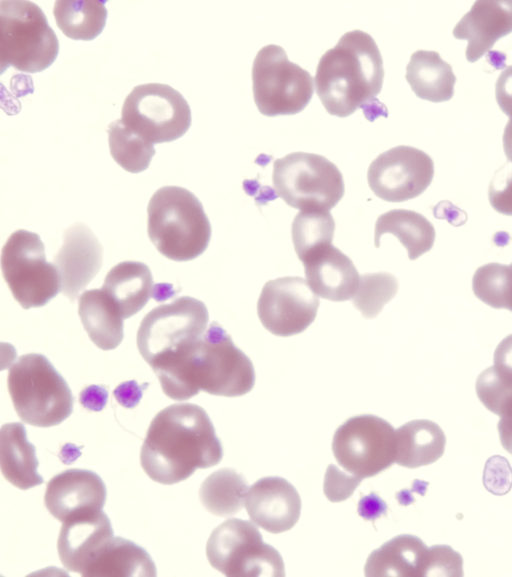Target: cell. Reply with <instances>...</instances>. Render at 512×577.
Listing matches in <instances>:
<instances>
[{
	"label": "cell",
	"mask_w": 512,
	"mask_h": 577,
	"mask_svg": "<svg viewBox=\"0 0 512 577\" xmlns=\"http://www.w3.org/2000/svg\"><path fill=\"white\" fill-rule=\"evenodd\" d=\"M151 368L163 392L177 401L187 400L200 390L218 396H242L252 390L256 377L250 358L215 321L201 337Z\"/></svg>",
	"instance_id": "cell-1"
},
{
	"label": "cell",
	"mask_w": 512,
	"mask_h": 577,
	"mask_svg": "<svg viewBox=\"0 0 512 577\" xmlns=\"http://www.w3.org/2000/svg\"><path fill=\"white\" fill-rule=\"evenodd\" d=\"M223 448L206 411L192 403L172 404L156 414L141 447L140 462L155 482L174 484L196 469L218 464Z\"/></svg>",
	"instance_id": "cell-2"
},
{
	"label": "cell",
	"mask_w": 512,
	"mask_h": 577,
	"mask_svg": "<svg viewBox=\"0 0 512 577\" xmlns=\"http://www.w3.org/2000/svg\"><path fill=\"white\" fill-rule=\"evenodd\" d=\"M384 79L380 50L367 32H346L317 65L316 93L330 115L347 117L362 109L367 119L387 116L377 99Z\"/></svg>",
	"instance_id": "cell-3"
},
{
	"label": "cell",
	"mask_w": 512,
	"mask_h": 577,
	"mask_svg": "<svg viewBox=\"0 0 512 577\" xmlns=\"http://www.w3.org/2000/svg\"><path fill=\"white\" fill-rule=\"evenodd\" d=\"M147 231L165 257L189 261L200 256L211 238L210 221L200 200L179 186H164L151 197Z\"/></svg>",
	"instance_id": "cell-4"
},
{
	"label": "cell",
	"mask_w": 512,
	"mask_h": 577,
	"mask_svg": "<svg viewBox=\"0 0 512 577\" xmlns=\"http://www.w3.org/2000/svg\"><path fill=\"white\" fill-rule=\"evenodd\" d=\"M7 382L16 413L30 425L56 426L73 411L67 382L43 354L20 356L9 369Z\"/></svg>",
	"instance_id": "cell-5"
},
{
	"label": "cell",
	"mask_w": 512,
	"mask_h": 577,
	"mask_svg": "<svg viewBox=\"0 0 512 577\" xmlns=\"http://www.w3.org/2000/svg\"><path fill=\"white\" fill-rule=\"evenodd\" d=\"M59 53L58 38L42 9L30 1L0 2V64L36 73L50 67Z\"/></svg>",
	"instance_id": "cell-6"
},
{
	"label": "cell",
	"mask_w": 512,
	"mask_h": 577,
	"mask_svg": "<svg viewBox=\"0 0 512 577\" xmlns=\"http://www.w3.org/2000/svg\"><path fill=\"white\" fill-rule=\"evenodd\" d=\"M272 182L276 195L301 211H329L345 192L338 167L322 155L307 152H293L276 159Z\"/></svg>",
	"instance_id": "cell-7"
},
{
	"label": "cell",
	"mask_w": 512,
	"mask_h": 577,
	"mask_svg": "<svg viewBox=\"0 0 512 577\" xmlns=\"http://www.w3.org/2000/svg\"><path fill=\"white\" fill-rule=\"evenodd\" d=\"M252 84L259 112L269 117L301 112L314 92L310 73L291 62L285 50L275 44L258 51L252 66Z\"/></svg>",
	"instance_id": "cell-8"
},
{
	"label": "cell",
	"mask_w": 512,
	"mask_h": 577,
	"mask_svg": "<svg viewBox=\"0 0 512 577\" xmlns=\"http://www.w3.org/2000/svg\"><path fill=\"white\" fill-rule=\"evenodd\" d=\"M1 269L14 298L24 308L41 307L61 291V278L54 263L46 261L38 234L20 229L2 249Z\"/></svg>",
	"instance_id": "cell-9"
},
{
	"label": "cell",
	"mask_w": 512,
	"mask_h": 577,
	"mask_svg": "<svg viewBox=\"0 0 512 577\" xmlns=\"http://www.w3.org/2000/svg\"><path fill=\"white\" fill-rule=\"evenodd\" d=\"M206 555L210 565L226 576L285 575L279 552L246 520L232 518L217 526L207 541Z\"/></svg>",
	"instance_id": "cell-10"
},
{
	"label": "cell",
	"mask_w": 512,
	"mask_h": 577,
	"mask_svg": "<svg viewBox=\"0 0 512 577\" xmlns=\"http://www.w3.org/2000/svg\"><path fill=\"white\" fill-rule=\"evenodd\" d=\"M123 124L146 141L171 142L191 125V110L183 95L162 83L135 86L121 110Z\"/></svg>",
	"instance_id": "cell-11"
},
{
	"label": "cell",
	"mask_w": 512,
	"mask_h": 577,
	"mask_svg": "<svg viewBox=\"0 0 512 577\" xmlns=\"http://www.w3.org/2000/svg\"><path fill=\"white\" fill-rule=\"evenodd\" d=\"M332 451L347 472L361 480L372 477L395 462V430L378 416H354L335 431Z\"/></svg>",
	"instance_id": "cell-12"
},
{
	"label": "cell",
	"mask_w": 512,
	"mask_h": 577,
	"mask_svg": "<svg viewBox=\"0 0 512 577\" xmlns=\"http://www.w3.org/2000/svg\"><path fill=\"white\" fill-rule=\"evenodd\" d=\"M209 314L205 304L183 296L162 304L142 319L137 332V347L152 366L180 347L201 337L207 329Z\"/></svg>",
	"instance_id": "cell-13"
},
{
	"label": "cell",
	"mask_w": 512,
	"mask_h": 577,
	"mask_svg": "<svg viewBox=\"0 0 512 577\" xmlns=\"http://www.w3.org/2000/svg\"><path fill=\"white\" fill-rule=\"evenodd\" d=\"M434 176V162L424 151L399 145L378 155L369 165L367 180L380 199L403 202L423 193Z\"/></svg>",
	"instance_id": "cell-14"
},
{
	"label": "cell",
	"mask_w": 512,
	"mask_h": 577,
	"mask_svg": "<svg viewBox=\"0 0 512 577\" xmlns=\"http://www.w3.org/2000/svg\"><path fill=\"white\" fill-rule=\"evenodd\" d=\"M319 304L318 295L303 278L286 276L265 283L257 313L270 333L288 337L303 332L312 324Z\"/></svg>",
	"instance_id": "cell-15"
},
{
	"label": "cell",
	"mask_w": 512,
	"mask_h": 577,
	"mask_svg": "<svg viewBox=\"0 0 512 577\" xmlns=\"http://www.w3.org/2000/svg\"><path fill=\"white\" fill-rule=\"evenodd\" d=\"M244 506L253 523L274 534L290 530L301 513L297 490L278 476L263 477L249 487Z\"/></svg>",
	"instance_id": "cell-16"
},
{
	"label": "cell",
	"mask_w": 512,
	"mask_h": 577,
	"mask_svg": "<svg viewBox=\"0 0 512 577\" xmlns=\"http://www.w3.org/2000/svg\"><path fill=\"white\" fill-rule=\"evenodd\" d=\"M106 495L104 481L97 473L68 469L50 479L44 503L51 515L63 522L80 514L102 510Z\"/></svg>",
	"instance_id": "cell-17"
},
{
	"label": "cell",
	"mask_w": 512,
	"mask_h": 577,
	"mask_svg": "<svg viewBox=\"0 0 512 577\" xmlns=\"http://www.w3.org/2000/svg\"><path fill=\"white\" fill-rule=\"evenodd\" d=\"M53 263L60 274L62 293L73 301L99 272L102 246L89 227L76 223L65 231Z\"/></svg>",
	"instance_id": "cell-18"
},
{
	"label": "cell",
	"mask_w": 512,
	"mask_h": 577,
	"mask_svg": "<svg viewBox=\"0 0 512 577\" xmlns=\"http://www.w3.org/2000/svg\"><path fill=\"white\" fill-rule=\"evenodd\" d=\"M113 536L110 519L102 510L71 517L62 522L57 541L59 558L67 570L82 575Z\"/></svg>",
	"instance_id": "cell-19"
},
{
	"label": "cell",
	"mask_w": 512,
	"mask_h": 577,
	"mask_svg": "<svg viewBox=\"0 0 512 577\" xmlns=\"http://www.w3.org/2000/svg\"><path fill=\"white\" fill-rule=\"evenodd\" d=\"M302 263L306 282L316 295L334 302L354 297L359 273L352 260L337 247L324 245L309 253Z\"/></svg>",
	"instance_id": "cell-20"
},
{
	"label": "cell",
	"mask_w": 512,
	"mask_h": 577,
	"mask_svg": "<svg viewBox=\"0 0 512 577\" xmlns=\"http://www.w3.org/2000/svg\"><path fill=\"white\" fill-rule=\"evenodd\" d=\"M512 32V1H476L453 29L468 42L466 58L475 62L501 38Z\"/></svg>",
	"instance_id": "cell-21"
},
{
	"label": "cell",
	"mask_w": 512,
	"mask_h": 577,
	"mask_svg": "<svg viewBox=\"0 0 512 577\" xmlns=\"http://www.w3.org/2000/svg\"><path fill=\"white\" fill-rule=\"evenodd\" d=\"M101 289L126 319L138 313L149 301L153 276L145 263L123 261L110 269Z\"/></svg>",
	"instance_id": "cell-22"
},
{
	"label": "cell",
	"mask_w": 512,
	"mask_h": 577,
	"mask_svg": "<svg viewBox=\"0 0 512 577\" xmlns=\"http://www.w3.org/2000/svg\"><path fill=\"white\" fill-rule=\"evenodd\" d=\"M0 464L3 476L14 486L26 490L43 483L38 473L36 449L27 439L22 423L2 425L0 431Z\"/></svg>",
	"instance_id": "cell-23"
},
{
	"label": "cell",
	"mask_w": 512,
	"mask_h": 577,
	"mask_svg": "<svg viewBox=\"0 0 512 577\" xmlns=\"http://www.w3.org/2000/svg\"><path fill=\"white\" fill-rule=\"evenodd\" d=\"M428 547L417 536L398 535L372 551L364 573L371 576H422Z\"/></svg>",
	"instance_id": "cell-24"
},
{
	"label": "cell",
	"mask_w": 512,
	"mask_h": 577,
	"mask_svg": "<svg viewBox=\"0 0 512 577\" xmlns=\"http://www.w3.org/2000/svg\"><path fill=\"white\" fill-rule=\"evenodd\" d=\"M81 322L92 342L102 350H112L123 340V317L102 289L84 291L78 300Z\"/></svg>",
	"instance_id": "cell-25"
},
{
	"label": "cell",
	"mask_w": 512,
	"mask_h": 577,
	"mask_svg": "<svg viewBox=\"0 0 512 577\" xmlns=\"http://www.w3.org/2000/svg\"><path fill=\"white\" fill-rule=\"evenodd\" d=\"M156 574L154 561L144 548L131 540L113 536L82 575L155 577Z\"/></svg>",
	"instance_id": "cell-26"
},
{
	"label": "cell",
	"mask_w": 512,
	"mask_h": 577,
	"mask_svg": "<svg viewBox=\"0 0 512 577\" xmlns=\"http://www.w3.org/2000/svg\"><path fill=\"white\" fill-rule=\"evenodd\" d=\"M395 437V462L403 467L417 468L434 463L445 450V434L431 420L409 421L395 431Z\"/></svg>",
	"instance_id": "cell-27"
},
{
	"label": "cell",
	"mask_w": 512,
	"mask_h": 577,
	"mask_svg": "<svg viewBox=\"0 0 512 577\" xmlns=\"http://www.w3.org/2000/svg\"><path fill=\"white\" fill-rule=\"evenodd\" d=\"M405 77L412 91L421 99L438 103L453 97L456 77L451 65L436 51L414 52Z\"/></svg>",
	"instance_id": "cell-28"
},
{
	"label": "cell",
	"mask_w": 512,
	"mask_h": 577,
	"mask_svg": "<svg viewBox=\"0 0 512 577\" xmlns=\"http://www.w3.org/2000/svg\"><path fill=\"white\" fill-rule=\"evenodd\" d=\"M384 234H392L405 247L410 260L428 252L434 244L435 229L422 214L406 209H393L381 214L375 223L374 243L380 246Z\"/></svg>",
	"instance_id": "cell-29"
},
{
	"label": "cell",
	"mask_w": 512,
	"mask_h": 577,
	"mask_svg": "<svg viewBox=\"0 0 512 577\" xmlns=\"http://www.w3.org/2000/svg\"><path fill=\"white\" fill-rule=\"evenodd\" d=\"M249 487L245 478L230 468L213 472L201 484L199 497L203 506L217 516L239 512Z\"/></svg>",
	"instance_id": "cell-30"
},
{
	"label": "cell",
	"mask_w": 512,
	"mask_h": 577,
	"mask_svg": "<svg viewBox=\"0 0 512 577\" xmlns=\"http://www.w3.org/2000/svg\"><path fill=\"white\" fill-rule=\"evenodd\" d=\"M53 14L67 37L90 41L103 31L108 12L103 1H56Z\"/></svg>",
	"instance_id": "cell-31"
},
{
	"label": "cell",
	"mask_w": 512,
	"mask_h": 577,
	"mask_svg": "<svg viewBox=\"0 0 512 577\" xmlns=\"http://www.w3.org/2000/svg\"><path fill=\"white\" fill-rule=\"evenodd\" d=\"M107 132L110 154L125 171L139 173L149 167L156 153L152 143L126 127L121 119L110 123Z\"/></svg>",
	"instance_id": "cell-32"
},
{
	"label": "cell",
	"mask_w": 512,
	"mask_h": 577,
	"mask_svg": "<svg viewBox=\"0 0 512 577\" xmlns=\"http://www.w3.org/2000/svg\"><path fill=\"white\" fill-rule=\"evenodd\" d=\"M335 222L329 211L302 210L292 223V240L299 260L312 251L331 244Z\"/></svg>",
	"instance_id": "cell-33"
},
{
	"label": "cell",
	"mask_w": 512,
	"mask_h": 577,
	"mask_svg": "<svg viewBox=\"0 0 512 577\" xmlns=\"http://www.w3.org/2000/svg\"><path fill=\"white\" fill-rule=\"evenodd\" d=\"M472 289L486 305L512 312V263H488L479 267L472 279Z\"/></svg>",
	"instance_id": "cell-34"
},
{
	"label": "cell",
	"mask_w": 512,
	"mask_h": 577,
	"mask_svg": "<svg viewBox=\"0 0 512 577\" xmlns=\"http://www.w3.org/2000/svg\"><path fill=\"white\" fill-rule=\"evenodd\" d=\"M398 281L387 272L368 273L360 276L353 305L362 316L375 318L397 293Z\"/></svg>",
	"instance_id": "cell-35"
},
{
	"label": "cell",
	"mask_w": 512,
	"mask_h": 577,
	"mask_svg": "<svg viewBox=\"0 0 512 577\" xmlns=\"http://www.w3.org/2000/svg\"><path fill=\"white\" fill-rule=\"evenodd\" d=\"M461 555L448 545H434L427 550L422 576H462Z\"/></svg>",
	"instance_id": "cell-36"
},
{
	"label": "cell",
	"mask_w": 512,
	"mask_h": 577,
	"mask_svg": "<svg viewBox=\"0 0 512 577\" xmlns=\"http://www.w3.org/2000/svg\"><path fill=\"white\" fill-rule=\"evenodd\" d=\"M489 202L499 213L512 216V165L498 170L490 182Z\"/></svg>",
	"instance_id": "cell-37"
},
{
	"label": "cell",
	"mask_w": 512,
	"mask_h": 577,
	"mask_svg": "<svg viewBox=\"0 0 512 577\" xmlns=\"http://www.w3.org/2000/svg\"><path fill=\"white\" fill-rule=\"evenodd\" d=\"M361 479L340 471L335 465H329L325 474L324 492L332 502H339L352 495Z\"/></svg>",
	"instance_id": "cell-38"
},
{
	"label": "cell",
	"mask_w": 512,
	"mask_h": 577,
	"mask_svg": "<svg viewBox=\"0 0 512 577\" xmlns=\"http://www.w3.org/2000/svg\"><path fill=\"white\" fill-rule=\"evenodd\" d=\"M495 95L500 109L512 118V65L500 73L495 84Z\"/></svg>",
	"instance_id": "cell-39"
},
{
	"label": "cell",
	"mask_w": 512,
	"mask_h": 577,
	"mask_svg": "<svg viewBox=\"0 0 512 577\" xmlns=\"http://www.w3.org/2000/svg\"><path fill=\"white\" fill-rule=\"evenodd\" d=\"M493 366L512 380V334L505 337L496 347Z\"/></svg>",
	"instance_id": "cell-40"
},
{
	"label": "cell",
	"mask_w": 512,
	"mask_h": 577,
	"mask_svg": "<svg viewBox=\"0 0 512 577\" xmlns=\"http://www.w3.org/2000/svg\"><path fill=\"white\" fill-rule=\"evenodd\" d=\"M144 386H139L135 381H126L118 385L114 390L117 401L127 408L138 404L142 397Z\"/></svg>",
	"instance_id": "cell-41"
},
{
	"label": "cell",
	"mask_w": 512,
	"mask_h": 577,
	"mask_svg": "<svg viewBox=\"0 0 512 577\" xmlns=\"http://www.w3.org/2000/svg\"><path fill=\"white\" fill-rule=\"evenodd\" d=\"M107 390L98 385H91L82 390L79 396L81 404L92 411H100L106 405Z\"/></svg>",
	"instance_id": "cell-42"
},
{
	"label": "cell",
	"mask_w": 512,
	"mask_h": 577,
	"mask_svg": "<svg viewBox=\"0 0 512 577\" xmlns=\"http://www.w3.org/2000/svg\"><path fill=\"white\" fill-rule=\"evenodd\" d=\"M498 422L499 438L504 449L512 454V398L502 407Z\"/></svg>",
	"instance_id": "cell-43"
},
{
	"label": "cell",
	"mask_w": 512,
	"mask_h": 577,
	"mask_svg": "<svg viewBox=\"0 0 512 577\" xmlns=\"http://www.w3.org/2000/svg\"><path fill=\"white\" fill-rule=\"evenodd\" d=\"M503 149L507 159L512 163V118H509L504 128Z\"/></svg>",
	"instance_id": "cell-44"
}]
</instances>
